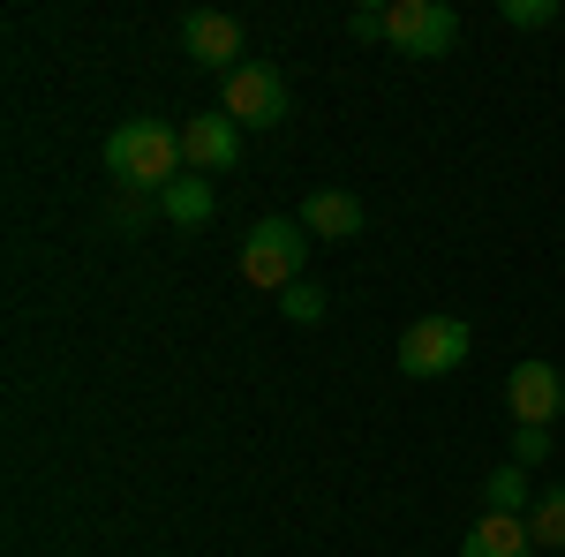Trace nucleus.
<instances>
[{"instance_id": "obj_1", "label": "nucleus", "mask_w": 565, "mask_h": 557, "mask_svg": "<svg viewBox=\"0 0 565 557\" xmlns=\"http://www.w3.org/2000/svg\"><path fill=\"white\" fill-rule=\"evenodd\" d=\"M181 167H189V151H181V129H167V121H121L106 136V173L136 196H167Z\"/></svg>"}, {"instance_id": "obj_2", "label": "nucleus", "mask_w": 565, "mask_h": 557, "mask_svg": "<svg viewBox=\"0 0 565 557\" xmlns=\"http://www.w3.org/2000/svg\"><path fill=\"white\" fill-rule=\"evenodd\" d=\"M302 257H309L302 218H257V226L242 234V279H249V287L287 294V287L302 279Z\"/></svg>"}, {"instance_id": "obj_3", "label": "nucleus", "mask_w": 565, "mask_h": 557, "mask_svg": "<svg viewBox=\"0 0 565 557\" xmlns=\"http://www.w3.org/2000/svg\"><path fill=\"white\" fill-rule=\"evenodd\" d=\"M468 346H476L468 317H415V324L399 332V369H407V377H445V369L468 362Z\"/></svg>"}, {"instance_id": "obj_4", "label": "nucleus", "mask_w": 565, "mask_h": 557, "mask_svg": "<svg viewBox=\"0 0 565 557\" xmlns=\"http://www.w3.org/2000/svg\"><path fill=\"white\" fill-rule=\"evenodd\" d=\"M385 39L407 61H437V53H452V39H460V15L445 0H385Z\"/></svg>"}, {"instance_id": "obj_5", "label": "nucleus", "mask_w": 565, "mask_h": 557, "mask_svg": "<svg viewBox=\"0 0 565 557\" xmlns=\"http://www.w3.org/2000/svg\"><path fill=\"white\" fill-rule=\"evenodd\" d=\"M226 121H242V129H287V76L264 68V61H242L226 76Z\"/></svg>"}, {"instance_id": "obj_6", "label": "nucleus", "mask_w": 565, "mask_h": 557, "mask_svg": "<svg viewBox=\"0 0 565 557\" xmlns=\"http://www.w3.org/2000/svg\"><path fill=\"white\" fill-rule=\"evenodd\" d=\"M181 45H189L196 68H218V76L242 68V23L218 15V8H189V15H181Z\"/></svg>"}, {"instance_id": "obj_7", "label": "nucleus", "mask_w": 565, "mask_h": 557, "mask_svg": "<svg viewBox=\"0 0 565 557\" xmlns=\"http://www.w3.org/2000/svg\"><path fill=\"white\" fill-rule=\"evenodd\" d=\"M181 151L196 173H234L242 167V121H226V106H212V114L181 121Z\"/></svg>"}, {"instance_id": "obj_8", "label": "nucleus", "mask_w": 565, "mask_h": 557, "mask_svg": "<svg viewBox=\"0 0 565 557\" xmlns=\"http://www.w3.org/2000/svg\"><path fill=\"white\" fill-rule=\"evenodd\" d=\"M505 407H513V422H558V407H565L558 362H513V377H505Z\"/></svg>"}, {"instance_id": "obj_9", "label": "nucleus", "mask_w": 565, "mask_h": 557, "mask_svg": "<svg viewBox=\"0 0 565 557\" xmlns=\"http://www.w3.org/2000/svg\"><path fill=\"white\" fill-rule=\"evenodd\" d=\"M302 234H317V242H354L362 234V204H354L348 189H317L302 204Z\"/></svg>"}, {"instance_id": "obj_10", "label": "nucleus", "mask_w": 565, "mask_h": 557, "mask_svg": "<svg viewBox=\"0 0 565 557\" xmlns=\"http://www.w3.org/2000/svg\"><path fill=\"white\" fill-rule=\"evenodd\" d=\"M535 550V535H527V519L513 513H482L476 527H468V543H460V557H527Z\"/></svg>"}, {"instance_id": "obj_11", "label": "nucleus", "mask_w": 565, "mask_h": 557, "mask_svg": "<svg viewBox=\"0 0 565 557\" xmlns=\"http://www.w3.org/2000/svg\"><path fill=\"white\" fill-rule=\"evenodd\" d=\"M482 513H513V519H527V468H521V460H505V468L482 474Z\"/></svg>"}, {"instance_id": "obj_12", "label": "nucleus", "mask_w": 565, "mask_h": 557, "mask_svg": "<svg viewBox=\"0 0 565 557\" xmlns=\"http://www.w3.org/2000/svg\"><path fill=\"white\" fill-rule=\"evenodd\" d=\"M159 212H167V226H212V181H174L159 196Z\"/></svg>"}, {"instance_id": "obj_13", "label": "nucleus", "mask_w": 565, "mask_h": 557, "mask_svg": "<svg viewBox=\"0 0 565 557\" xmlns=\"http://www.w3.org/2000/svg\"><path fill=\"white\" fill-rule=\"evenodd\" d=\"M527 535H535V550H565V482L527 505Z\"/></svg>"}, {"instance_id": "obj_14", "label": "nucleus", "mask_w": 565, "mask_h": 557, "mask_svg": "<svg viewBox=\"0 0 565 557\" xmlns=\"http://www.w3.org/2000/svg\"><path fill=\"white\" fill-rule=\"evenodd\" d=\"M498 15H505L513 31H551V23H558V0H505Z\"/></svg>"}, {"instance_id": "obj_15", "label": "nucleus", "mask_w": 565, "mask_h": 557, "mask_svg": "<svg viewBox=\"0 0 565 557\" xmlns=\"http://www.w3.org/2000/svg\"><path fill=\"white\" fill-rule=\"evenodd\" d=\"M513 460H521V468H543V460H551V429L543 422H513Z\"/></svg>"}, {"instance_id": "obj_16", "label": "nucleus", "mask_w": 565, "mask_h": 557, "mask_svg": "<svg viewBox=\"0 0 565 557\" xmlns=\"http://www.w3.org/2000/svg\"><path fill=\"white\" fill-rule=\"evenodd\" d=\"M279 309H287L295 324H317V317H324V287H309V279H295V287L279 294Z\"/></svg>"}, {"instance_id": "obj_17", "label": "nucleus", "mask_w": 565, "mask_h": 557, "mask_svg": "<svg viewBox=\"0 0 565 557\" xmlns=\"http://www.w3.org/2000/svg\"><path fill=\"white\" fill-rule=\"evenodd\" d=\"M348 31H354V39H385V8H354Z\"/></svg>"}, {"instance_id": "obj_18", "label": "nucleus", "mask_w": 565, "mask_h": 557, "mask_svg": "<svg viewBox=\"0 0 565 557\" xmlns=\"http://www.w3.org/2000/svg\"><path fill=\"white\" fill-rule=\"evenodd\" d=\"M143 218H151V212H143V196H136V189H129V196L114 204V226H143Z\"/></svg>"}]
</instances>
